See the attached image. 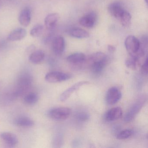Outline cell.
Returning <instances> with one entry per match:
<instances>
[{
    "label": "cell",
    "instance_id": "6da1fadb",
    "mask_svg": "<svg viewBox=\"0 0 148 148\" xmlns=\"http://www.w3.org/2000/svg\"><path fill=\"white\" fill-rule=\"evenodd\" d=\"M33 77L28 72H24L19 76L15 90L13 93L15 97L24 95L31 88L32 84Z\"/></svg>",
    "mask_w": 148,
    "mask_h": 148
},
{
    "label": "cell",
    "instance_id": "7a4b0ae2",
    "mask_svg": "<svg viewBox=\"0 0 148 148\" xmlns=\"http://www.w3.org/2000/svg\"><path fill=\"white\" fill-rule=\"evenodd\" d=\"M125 46L130 56L137 58H143L145 54V49L142 48L139 40L135 36L130 35L125 39Z\"/></svg>",
    "mask_w": 148,
    "mask_h": 148
},
{
    "label": "cell",
    "instance_id": "3957f363",
    "mask_svg": "<svg viewBox=\"0 0 148 148\" xmlns=\"http://www.w3.org/2000/svg\"><path fill=\"white\" fill-rule=\"evenodd\" d=\"M146 98L144 96H142L138 98L134 104L131 106L127 113L125 116L124 120L126 123H130L133 120L137 114L139 112L142 107L145 103Z\"/></svg>",
    "mask_w": 148,
    "mask_h": 148
},
{
    "label": "cell",
    "instance_id": "277c9868",
    "mask_svg": "<svg viewBox=\"0 0 148 148\" xmlns=\"http://www.w3.org/2000/svg\"><path fill=\"white\" fill-rule=\"evenodd\" d=\"M71 110L67 107H58L51 109L48 112L49 117L56 120H65L71 115Z\"/></svg>",
    "mask_w": 148,
    "mask_h": 148
},
{
    "label": "cell",
    "instance_id": "5b68a950",
    "mask_svg": "<svg viewBox=\"0 0 148 148\" xmlns=\"http://www.w3.org/2000/svg\"><path fill=\"white\" fill-rule=\"evenodd\" d=\"M71 75L68 73L59 71H53L48 73L45 77V79L50 83L63 82L71 78Z\"/></svg>",
    "mask_w": 148,
    "mask_h": 148
},
{
    "label": "cell",
    "instance_id": "8992f818",
    "mask_svg": "<svg viewBox=\"0 0 148 148\" xmlns=\"http://www.w3.org/2000/svg\"><path fill=\"white\" fill-rule=\"evenodd\" d=\"M122 97V93L116 87H112L109 89L106 96V100L108 104L113 105L117 103Z\"/></svg>",
    "mask_w": 148,
    "mask_h": 148
},
{
    "label": "cell",
    "instance_id": "52a82bcc",
    "mask_svg": "<svg viewBox=\"0 0 148 148\" xmlns=\"http://www.w3.org/2000/svg\"><path fill=\"white\" fill-rule=\"evenodd\" d=\"M97 18L96 13L90 12L82 17L79 20V23L84 27L92 28L97 22Z\"/></svg>",
    "mask_w": 148,
    "mask_h": 148
},
{
    "label": "cell",
    "instance_id": "ba28073f",
    "mask_svg": "<svg viewBox=\"0 0 148 148\" xmlns=\"http://www.w3.org/2000/svg\"><path fill=\"white\" fill-rule=\"evenodd\" d=\"M65 47L64 39L61 36H58L53 39L52 48L54 53L57 55H60L63 53Z\"/></svg>",
    "mask_w": 148,
    "mask_h": 148
},
{
    "label": "cell",
    "instance_id": "9c48e42d",
    "mask_svg": "<svg viewBox=\"0 0 148 148\" xmlns=\"http://www.w3.org/2000/svg\"><path fill=\"white\" fill-rule=\"evenodd\" d=\"M109 13L114 18L119 20L125 10L121 3L113 2L109 5L108 8Z\"/></svg>",
    "mask_w": 148,
    "mask_h": 148
},
{
    "label": "cell",
    "instance_id": "30bf717a",
    "mask_svg": "<svg viewBox=\"0 0 148 148\" xmlns=\"http://www.w3.org/2000/svg\"><path fill=\"white\" fill-rule=\"evenodd\" d=\"M88 84V82L87 81H83L78 82V83L74 84L70 88H68L67 90H66L60 95V100L62 102L66 101L74 91L78 90L84 85L86 84Z\"/></svg>",
    "mask_w": 148,
    "mask_h": 148
},
{
    "label": "cell",
    "instance_id": "8fae6325",
    "mask_svg": "<svg viewBox=\"0 0 148 148\" xmlns=\"http://www.w3.org/2000/svg\"><path fill=\"white\" fill-rule=\"evenodd\" d=\"M27 31L25 28H18L12 31L7 38L10 41H19L22 40L26 36Z\"/></svg>",
    "mask_w": 148,
    "mask_h": 148
},
{
    "label": "cell",
    "instance_id": "7c38bea8",
    "mask_svg": "<svg viewBox=\"0 0 148 148\" xmlns=\"http://www.w3.org/2000/svg\"><path fill=\"white\" fill-rule=\"evenodd\" d=\"M32 20L31 11L28 8L23 9L21 12L19 16V22L21 25L25 27H27L31 24Z\"/></svg>",
    "mask_w": 148,
    "mask_h": 148
},
{
    "label": "cell",
    "instance_id": "4fadbf2b",
    "mask_svg": "<svg viewBox=\"0 0 148 148\" xmlns=\"http://www.w3.org/2000/svg\"><path fill=\"white\" fill-rule=\"evenodd\" d=\"M60 18L58 14L52 13L46 16L45 20V24L48 30L51 31L54 29Z\"/></svg>",
    "mask_w": 148,
    "mask_h": 148
},
{
    "label": "cell",
    "instance_id": "5bb4252c",
    "mask_svg": "<svg viewBox=\"0 0 148 148\" xmlns=\"http://www.w3.org/2000/svg\"><path fill=\"white\" fill-rule=\"evenodd\" d=\"M123 115V110L119 107H114L109 110L106 114L105 118L108 121H115L119 119Z\"/></svg>",
    "mask_w": 148,
    "mask_h": 148
},
{
    "label": "cell",
    "instance_id": "9a60e30c",
    "mask_svg": "<svg viewBox=\"0 0 148 148\" xmlns=\"http://www.w3.org/2000/svg\"><path fill=\"white\" fill-rule=\"evenodd\" d=\"M0 137L6 144L11 146H15L18 141L17 136L12 132H2L0 134Z\"/></svg>",
    "mask_w": 148,
    "mask_h": 148
},
{
    "label": "cell",
    "instance_id": "2e32d148",
    "mask_svg": "<svg viewBox=\"0 0 148 148\" xmlns=\"http://www.w3.org/2000/svg\"><path fill=\"white\" fill-rule=\"evenodd\" d=\"M14 123L15 125L19 127H32L34 125V122L32 119L25 116L16 118L14 121Z\"/></svg>",
    "mask_w": 148,
    "mask_h": 148
},
{
    "label": "cell",
    "instance_id": "e0dca14e",
    "mask_svg": "<svg viewBox=\"0 0 148 148\" xmlns=\"http://www.w3.org/2000/svg\"><path fill=\"white\" fill-rule=\"evenodd\" d=\"M86 57L82 53H73L66 58V60L69 63L75 64H81L84 62Z\"/></svg>",
    "mask_w": 148,
    "mask_h": 148
},
{
    "label": "cell",
    "instance_id": "ac0fdd59",
    "mask_svg": "<svg viewBox=\"0 0 148 148\" xmlns=\"http://www.w3.org/2000/svg\"><path fill=\"white\" fill-rule=\"evenodd\" d=\"M45 54V52L41 50L34 51L29 56V60L34 64H38L43 61Z\"/></svg>",
    "mask_w": 148,
    "mask_h": 148
},
{
    "label": "cell",
    "instance_id": "d6986e66",
    "mask_svg": "<svg viewBox=\"0 0 148 148\" xmlns=\"http://www.w3.org/2000/svg\"><path fill=\"white\" fill-rule=\"evenodd\" d=\"M69 34L71 37L78 39L86 38L90 37L87 31L81 28H73L70 31Z\"/></svg>",
    "mask_w": 148,
    "mask_h": 148
},
{
    "label": "cell",
    "instance_id": "ffe728a7",
    "mask_svg": "<svg viewBox=\"0 0 148 148\" xmlns=\"http://www.w3.org/2000/svg\"><path fill=\"white\" fill-rule=\"evenodd\" d=\"M106 62H107V60L96 61L92 63L91 65L92 71L94 74H97V75L100 74L105 67Z\"/></svg>",
    "mask_w": 148,
    "mask_h": 148
},
{
    "label": "cell",
    "instance_id": "44dd1931",
    "mask_svg": "<svg viewBox=\"0 0 148 148\" xmlns=\"http://www.w3.org/2000/svg\"><path fill=\"white\" fill-rule=\"evenodd\" d=\"M38 100V96L34 92H31L27 94L24 97L23 101L25 104L32 106L35 104Z\"/></svg>",
    "mask_w": 148,
    "mask_h": 148
},
{
    "label": "cell",
    "instance_id": "7402d4cb",
    "mask_svg": "<svg viewBox=\"0 0 148 148\" xmlns=\"http://www.w3.org/2000/svg\"><path fill=\"white\" fill-rule=\"evenodd\" d=\"M107 60V56L103 53L98 52L92 54L89 57L88 61L90 65L96 61H101V60Z\"/></svg>",
    "mask_w": 148,
    "mask_h": 148
},
{
    "label": "cell",
    "instance_id": "603a6c76",
    "mask_svg": "<svg viewBox=\"0 0 148 148\" xmlns=\"http://www.w3.org/2000/svg\"><path fill=\"white\" fill-rule=\"evenodd\" d=\"M132 17L129 12L125 10L119 19L121 24L124 27H128L130 25Z\"/></svg>",
    "mask_w": 148,
    "mask_h": 148
},
{
    "label": "cell",
    "instance_id": "cb8c5ba5",
    "mask_svg": "<svg viewBox=\"0 0 148 148\" xmlns=\"http://www.w3.org/2000/svg\"><path fill=\"white\" fill-rule=\"evenodd\" d=\"M140 62V60L135 57L130 56V58L127 59L125 61V66L130 69L135 70L136 69L138 64Z\"/></svg>",
    "mask_w": 148,
    "mask_h": 148
},
{
    "label": "cell",
    "instance_id": "d4e9b609",
    "mask_svg": "<svg viewBox=\"0 0 148 148\" xmlns=\"http://www.w3.org/2000/svg\"><path fill=\"white\" fill-rule=\"evenodd\" d=\"M44 27L40 24H38L34 26L30 32V35L34 38L39 37L43 32Z\"/></svg>",
    "mask_w": 148,
    "mask_h": 148
},
{
    "label": "cell",
    "instance_id": "484cf974",
    "mask_svg": "<svg viewBox=\"0 0 148 148\" xmlns=\"http://www.w3.org/2000/svg\"><path fill=\"white\" fill-rule=\"evenodd\" d=\"M133 134V131L131 129H126L117 133L116 138L119 140L126 139L131 136Z\"/></svg>",
    "mask_w": 148,
    "mask_h": 148
},
{
    "label": "cell",
    "instance_id": "4316f807",
    "mask_svg": "<svg viewBox=\"0 0 148 148\" xmlns=\"http://www.w3.org/2000/svg\"><path fill=\"white\" fill-rule=\"evenodd\" d=\"M75 117L79 121L85 122L89 119L90 116L87 112L81 111L76 113L75 115Z\"/></svg>",
    "mask_w": 148,
    "mask_h": 148
},
{
    "label": "cell",
    "instance_id": "83f0119b",
    "mask_svg": "<svg viewBox=\"0 0 148 148\" xmlns=\"http://www.w3.org/2000/svg\"><path fill=\"white\" fill-rule=\"evenodd\" d=\"M62 138L60 134H57L53 138V145L54 147H60L62 144Z\"/></svg>",
    "mask_w": 148,
    "mask_h": 148
},
{
    "label": "cell",
    "instance_id": "f1b7e54d",
    "mask_svg": "<svg viewBox=\"0 0 148 148\" xmlns=\"http://www.w3.org/2000/svg\"><path fill=\"white\" fill-rule=\"evenodd\" d=\"M141 69H142V72L144 74H147V73H148V58H147V57L145 58L144 62L142 65Z\"/></svg>",
    "mask_w": 148,
    "mask_h": 148
},
{
    "label": "cell",
    "instance_id": "f546056e",
    "mask_svg": "<svg viewBox=\"0 0 148 148\" xmlns=\"http://www.w3.org/2000/svg\"><path fill=\"white\" fill-rule=\"evenodd\" d=\"M107 49H108V51L112 53L116 51V47L112 45H109L107 47Z\"/></svg>",
    "mask_w": 148,
    "mask_h": 148
},
{
    "label": "cell",
    "instance_id": "4dcf8cb0",
    "mask_svg": "<svg viewBox=\"0 0 148 148\" xmlns=\"http://www.w3.org/2000/svg\"><path fill=\"white\" fill-rule=\"evenodd\" d=\"M145 1L146 2V5H148V0H145Z\"/></svg>",
    "mask_w": 148,
    "mask_h": 148
},
{
    "label": "cell",
    "instance_id": "1f68e13d",
    "mask_svg": "<svg viewBox=\"0 0 148 148\" xmlns=\"http://www.w3.org/2000/svg\"><path fill=\"white\" fill-rule=\"evenodd\" d=\"M8 1H13V0H8Z\"/></svg>",
    "mask_w": 148,
    "mask_h": 148
}]
</instances>
